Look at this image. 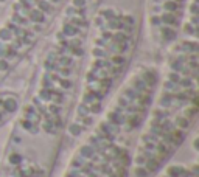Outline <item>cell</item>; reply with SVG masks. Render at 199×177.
Wrapping results in <instances>:
<instances>
[{
    "mask_svg": "<svg viewBox=\"0 0 199 177\" xmlns=\"http://www.w3.org/2000/svg\"><path fill=\"white\" fill-rule=\"evenodd\" d=\"M198 36L173 47L135 138L129 177H156L196 128L199 113Z\"/></svg>",
    "mask_w": 199,
    "mask_h": 177,
    "instance_id": "6da1fadb",
    "label": "cell"
},
{
    "mask_svg": "<svg viewBox=\"0 0 199 177\" xmlns=\"http://www.w3.org/2000/svg\"><path fill=\"white\" fill-rule=\"evenodd\" d=\"M159 82L151 65L126 76L92 128L78 138L62 177H129L135 138Z\"/></svg>",
    "mask_w": 199,
    "mask_h": 177,
    "instance_id": "7a4b0ae2",
    "label": "cell"
},
{
    "mask_svg": "<svg viewBox=\"0 0 199 177\" xmlns=\"http://www.w3.org/2000/svg\"><path fill=\"white\" fill-rule=\"evenodd\" d=\"M89 30L87 3L66 8L61 30L41 62L33 93L22 103L16 121L22 134L30 137H58L70 120L81 79V61L86 57Z\"/></svg>",
    "mask_w": 199,
    "mask_h": 177,
    "instance_id": "3957f363",
    "label": "cell"
},
{
    "mask_svg": "<svg viewBox=\"0 0 199 177\" xmlns=\"http://www.w3.org/2000/svg\"><path fill=\"white\" fill-rule=\"evenodd\" d=\"M93 25L100 33L93 39L89 64L81 73L70 120L64 130L68 140H78L97 123L126 79L134 50V16L104 8L93 19Z\"/></svg>",
    "mask_w": 199,
    "mask_h": 177,
    "instance_id": "277c9868",
    "label": "cell"
},
{
    "mask_svg": "<svg viewBox=\"0 0 199 177\" xmlns=\"http://www.w3.org/2000/svg\"><path fill=\"white\" fill-rule=\"evenodd\" d=\"M0 177H50V168L26 152L9 151L0 163Z\"/></svg>",
    "mask_w": 199,
    "mask_h": 177,
    "instance_id": "5b68a950",
    "label": "cell"
},
{
    "mask_svg": "<svg viewBox=\"0 0 199 177\" xmlns=\"http://www.w3.org/2000/svg\"><path fill=\"white\" fill-rule=\"evenodd\" d=\"M22 95L13 90H0V129L16 120L22 107Z\"/></svg>",
    "mask_w": 199,
    "mask_h": 177,
    "instance_id": "8992f818",
    "label": "cell"
},
{
    "mask_svg": "<svg viewBox=\"0 0 199 177\" xmlns=\"http://www.w3.org/2000/svg\"><path fill=\"white\" fill-rule=\"evenodd\" d=\"M156 177H199L198 163H170L167 165Z\"/></svg>",
    "mask_w": 199,
    "mask_h": 177,
    "instance_id": "52a82bcc",
    "label": "cell"
},
{
    "mask_svg": "<svg viewBox=\"0 0 199 177\" xmlns=\"http://www.w3.org/2000/svg\"><path fill=\"white\" fill-rule=\"evenodd\" d=\"M0 152H2V149H0Z\"/></svg>",
    "mask_w": 199,
    "mask_h": 177,
    "instance_id": "ba28073f",
    "label": "cell"
}]
</instances>
